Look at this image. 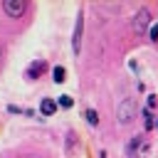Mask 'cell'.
Returning a JSON list of instances; mask_svg holds the SVG:
<instances>
[{
    "mask_svg": "<svg viewBox=\"0 0 158 158\" xmlns=\"http://www.w3.org/2000/svg\"><path fill=\"white\" fill-rule=\"evenodd\" d=\"M133 116H136V101H133V99H123V101L116 106V118H118V123H128Z\"/></svg>",
    "mask_w": 158,
    "mask_h": 158,
    "instance_id": "1",
    "label": "cell"
},
{
    "mask_svg": "<svg viewBox=\"0 0 158 158\" xmlns=\"http://www.w3.org/2000/svg\"><path fill=\"white\" fill-rule=\"evenodd\" d=\"M148 22H151V10H148V7H143V10H138V12L133 15L131 27H133V32H136V35H143V32L148 30Z\"/></svg>",
    "mask_w": 158,
    "mask_h": 158,
    "instance_id": "2",
    "label": "cell"
},
{
    "mask_svg": "<svg viewBox=\"0 0 158 158\" xmlns=\"http://www.w3.org/2000/svg\"><path fill=\"white\" fill-rule=\"evenodd\" d=\"M2 10H5L10 17H22L25 10H27V2H25V0H5V2H2Z\"/></svg>",
    "mask_w": 158,
    "mask_h": 158,
    "instance_id": "3",
    "label": "cell"
},
{
    "mask_svg": "<svg viewBox=\"0 0 158 158\" xmlns=\"http://www.w3.org/2000/svg\"><path fill=\"white\" fill-rule=\"evenodd\" d=\"M81 32H84V12L77 15V25H74V37H72V49H74V54H79V49H81Z\"/></svg>",
    "mask_w": 158,
    "mask_h": 158,
    "instance_id": "4",
    "label": "cell"
},
{
    "mask_svg": "<svg viewBox=\"0 0 158 158\" xmlns=\"http://www.w3.org/2000/svg\"><path fill=\"white\" fill-rule=\"evenodd\" d=\"M44 69H47V62H44V59H37V62H32V64L27 67V72H25V74H27V79H37Z\"/></svg>",
    "mask_w": 158,
    "mask_h": 158,
    "instance_id": "5",
    "label": "cell"
},
{
    "mask_svg": "<svg viewBox=\"0 0 158 158\" xmlns=\"http://www.w3.org/2000/svg\"><path fill=\"white\" fill-rule=\"evenodd\" d=\"M40 111H42V116H52V114L57 111V101H54V99H42Z\"/></svg>",
    "mask_w": 158,
    "mask_h": 158,
    "instance_id": "6",
    "label": "cell"
},
{
    "mask_svg": "<svg viewBox=\"0 0 158 158\" xmlns=\"http://www.w3.org/2000/svg\"><path fill=\"white\" fill-rule=\"evenodd\" d=\"M52 79H54V84H62V81L67 79V69H64V67H54V69H52Z\"/></svg>",
    "mask_w": 158,
    "mask_h": 158,
    "instance_id": "7",
    "label": "cell"
},
{
    "mask_svg": "<svg viewBox=\"0 0 158 158\" xmlns=\"http://www.w3.org/2000/svg\"><path fill=\"white\" fill-rule=\"evenodd\" d=\"M57 104H59V106H62V109H72V106H74V99H72V96H69V94H62V96H59V101H57Z\"/></svg>",
    "mask_w": 158,
    "mask_h": 158,
    "instance_id": "8",
    "label": "cell"
},
{
    "mask_svg": "<svg viewBox=\"0 0 158 158\" xmlns=\"http://www.w3.org/2000/svg\"><path fill=\"white\" fill-rule=\"evenodd\" d=\"M84 116H86V121H89L91 126H99V114H96L94 109H86V111H84Z\"/></svg>",
    "mask_w": 158,
    "mask_h": 158,
    "instance_id": "9",
    "label": "cell"
},
{
    "mask_svg": "<svg viewBox=\"0 0 158 158\" xmlns=\"http://www.w3.org/2000/svg\"><path fill=\"white\" fill-rule=\"evenodd\" d=\"M143 121H146V131H151V128L156 126V121H153V114H151V109H143Z\"/></svg>",
    "mask_w": 158,
    "mask_h": 158,
    "instance_id": "10",
    "label": "cell"
},
{
    "mask_svg": "<svg viewBox=\"0 0 158 158\" xmlns=\"http://www.w3.org/2000/svg\"><path fill=\"white\" fill-rule=\"evenodd\" d=\"M138 146H141V138H138V136H136V138H133V141H131V143H128V153H133V151H136V148H138Z\"/></svg>",
    "mask_w": 158,
    "mask_h": 158,
    "instance_id": "11",
    "label": "cell"
},
{
    "mask_svg": "<svg viewBox=\"0 0 158 158\" xmlns=\"http://www.w3.org/2000/svg\"><path fill=\"white\" fill-rule=\"evenodd\" d=\"M148 35H151V40H153V42L158 40V20H156V25L151 27V32H148Z\"/></svg>",
    "mask_w": 158,
    "mask_h": 158,
    "instance_id": "12",
    "label": "cell"
},
{
    "mask_svg": "<svg viewBox=\"0 0 158 158\" xmlns=\"http://www.w3.org/2000/svg\"><path fill=\"white\" fill-rule=\"evenodd\" d=\"M156 104H158V101H156V96H148V109H153Z\"/></svg>",
    "mask_w": 158,
    "mask_h": 158,
    "instance_id": "13",
    "label": "cell"
},
{
    "mask_svg": "<svg viewBox=\"0 0 158 158\" xmlns=\"http://www.w3.org/2000/svg\"><path fill=\"white\" fill-rule=\"evenodd\" d=\"M0 54H2V47H0Z\"/></svg>",
    "mask_w": 158,
    "mask_h": 158,
    "instance_id": "14",
    "label": "cell"
}]
</instances>
